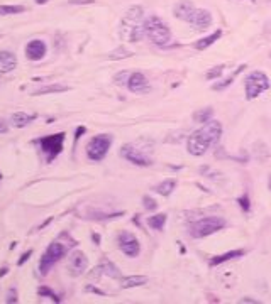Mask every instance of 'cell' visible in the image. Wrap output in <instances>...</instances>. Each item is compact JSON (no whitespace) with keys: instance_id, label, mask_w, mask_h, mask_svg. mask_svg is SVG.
Masks as SVG:
<instances>
[{"instance_id":"1","label":"cell","mask_w":271,"mask_h":304,"mask_svg":"<svg viewBox=\"0 0 271 304\" xmlns=\"http://www.w3.org/2000/svg\"><path fill=\"white\" fill-rule=\"evenodd\" d=\"M220 135H222V124L217 120L207 122L202 129L195 130L190 137H188V141H186L188 152L197 157L203 156L209 147L215 146V144L220 141Z\"/></svg>"},{"instance_id":"2","label":"cell","mask_w":271,"mask_h":304,"mask_svg":"<svg viewBox=\"0 0 271 304\" xmlns=\"http://www.w3.org/2000/svg\"><path fill=\"white\" fill-rule=\"evenodd\" d=\"M144 10L139 5H132L120 20L119 36L122 41L137 42L144 37Z\"/></svg>"},{"instance_id":"3","label":"cell","mask_w":271,"mask_h":304,"mask_svg":"<svg viewBox=\"0 0 271 304\" xmlns=\"http://www.w3.org/2000/svg\"><path fill=\"white\" fill-rule=\"evenodd\" d=\"M144 34L148 39L156 46H166L171 41V31L168 26L158 17V15H151L144 22Z\"/></svg>"},{"instance_id":"4","label":"cell","mask_w":271,"mask_h":304,"mask_svg":"<svg viewBox=\"0 0 271 304\" xmlns=\"http://www.w3.org/2000/svg\"><path fill=\"white\" fill-rule=\"evenodd\" d=\"M70 247L66 245V243H63L61 240H54V242L49 243L48 248H46V252L43 253V257L39 261V272H41V275H46L49 270H51V267L54 264L61 261L66 253H68Z\"/></svg>"},{"instance_id":"5","label":"cell","mask_w":271,"mask_h":304,"mask_svg":"<svg viewBox=\"0 0 271 304\" xmlns=\"http://www.w3.org/2000/svg\"><path fill=\"white\" fill-rule=\"evenodd\" d=\"M225 226V220L220 218V217H205V218H200L197 220V222H193L190 225V230H188V233H190L192 239H203V237H209L215 233V231L222 230Z\"/></svg>"},{"instance_id":"6","label":"cell","mask_w":271,"mask_h":304,"mask_svg":"<svg viewBox=\"0 0 271 304\" xmlns=\"http://www.w3.org/2000/svg\"><path fill=\"white\" fill-rule=\"evenodd\" d=\"M114 142V137L109 135V134H102V135H95L93 139L88 142L87 146V156L90 161L93 162H98L102 161V159L107 156L110 146H112Z\"/></svg>"},{"instance_id":"7","label":"cell","mask_w":271,"mask_h":304,"mask_svg":"<svg viewBox=\"0 0 271 304\" xmlns=\"http://www.w3.org/2000/svg\"><path fill=\"white\" fill-rule=\"evenodd\" d=\"M244 88H246L247 100H254L263 91L269 90V78L264 73H261V71H253L244 81Z\"/></svg>"},{"instance_id":"8","label":"cell","mask_w":271,"mask_h":304,"mask_svg":"<svg viewBox=\"0 0 271 304\" xmlns=\"http://www.w3.org/2000/svg\"><path fill=\"white\" fill-rule=\"evenodd\" d=\"M65 132H59V134H53V135H46L39 139L41 144V151L46 156V162H53L59 154L63 151V144H65Z\"/></svg>"},{"instance_id":"9","label":"cell","mask_w":271,"mask_h":304,"mask_svg":"<svg viewBox=\"0 0 271 304\" xmlns=\"http://www.w3.org/2000/svg\"><path fill=\"white\" fill-rule=\"evenodd\" d=\"M120 156L134 166H141V168H148V166L153 164L151 157H149L144 151H141L139 147H136L134 144H126V146H122V149H120Z\"/></svg>"},{"instance_id":"10","label":"cell","mask_w":271,"mask_h":304,"mask_svg":"<svg viewBox=\"0 0 271 304\" xmlns=\"http://www.w3.org/2000/svg\"><path fill=\"white\" fill-rule=\"evenodd\" d=\"M119 247L127 257H137L141 252L139 240H137L136 235L131 233V231H122V233L119 235Z\"/></svg>"},{"instance_id":"11","label":"cell","mask_w":271,"mask_h":304,"mask_svg":"<svg viewBox=\"0 0 271 304\" xmlns=\"http://www.w3.org/2000/svg\"><path fill=\"white\" fill-rule=\"evenodd\" d=\"M88 267V257L85 255L81 250H75L71 252L70 261H68V272L73 277H80L81 274L85 272Z\"/></svg>"},{"instance_id":"12","label":"cell","mask_w":271,"mask_h":304,"mask_svg":"<svg viewBox=\"0 0 271 304\" xmlns=\"http://www.w3.org/2000/svg\"><path fill=\"white\" fill-rule=\"evenodd\" d=\"M188 24L197 31H205L212 26V14L205 9H195L190 20H188Z\"/></svg>"},{"instance_id":"13","label":"cell","mask_w":271,"mask_h":304,"mask_svg":"<svg viewBox=\"0 0 271 304\" xmlns=\"http://www.w3.org/2000/svg\"><path fill=\"white\" fill-rule=\"evenodd\" d=\"M46 42L41 39H32L29 44L26 46V56L31 61H41L44 56H46Z\"/></svg>"},{"instance_id":"14","label":"cell","mask_w":271,"mask_h":304,"mask_svg":"<svg viewBox=\"0 0 271 304\" xmlns=\"http://www.w3.org/2000/svg\"><path fill=\"white\" fill-rule=\"evenodd\" d=\"M127 88L132 93H146L149 91V81L142 73H131L129 81H127Z\"/></svg>"},{"instance_id":"15","label":"cell","mask_w":271,"mask_h":304,"mask_svg":"<svg viewBox=\"0 0 271 304\" xmlns=\"http://www.w3.org/2000/svg\"><path fill=\"white\" fill-rule=\"evenodd\" d=\"M193 10H195V5H193L190 0H181V2H178L173 7V14H175L176 19H181V20L188 22L192 17Z\"/></svg>"},{"instance_id":"16","label":"cell","mask_w":271,"mask_h":304,"mask_svg":"<svg viewBox=\"0 0 271 304\" xmlns=\"http://www.w3.org/2000/svg\"><path fill=\"white\" fill-rule=\"evenodd\" d=\"M17 66V58L10 51H0V73H10Z\"/></svg>"},{"instance_id":"17","label":"cell","mask_w":271,"mask_h":304,"mask_svg":"<svg viewBox=\"0 0 271 304\" xmlns=\"http://www.w3.org/2000/svg\"><path fill=\"white\" fill-rule=\"evenodd\" d=\"M244 255V250L242 248H239V250H231V252H225L222 253V255H215L210 259V267H217V265L220 264H224V262H227V261H232V259H237V257H242Z\"/></svg>"},{"instance_id":"18","label":"cell","mask_w":271,"mask_h":304,"mask_svg":"<svg viewBox=\"0 0 271 304\" xmlns=\"http://www.w3.org/2000/svg\"><path fill=\"white\" fill-rule=\"evenodd\" d=\"M34 119H36V115H29L26 112H15L12 117H10V122H12V125L15 129H22V127L29 125Z\"/></svg>"},{"instance_id":"19","label":"cell","mask_w":271,"mask_h":304,"mask_svg":"<svg viewBox=\"0 0 271 304\" xmlns=\"http://www.w3.org/2000/svg\"><path fill=\"white\" fill-rule=\"evenodd\" d=\"M144 284H148L146 275H129V277L120 280V287H122V289H131V287H139Z\"/></svg>"},{"instance_id":"20","label":"cell","mask_w":271,"mask_h":304,"mask_svg":"<svg viewBox=\"0 0 271 304\" xmlns=\"http://www.w3.org/2000/svg\"><path fill=\"white\" fill-rule=\"evenodd\" d=\"M70 86L68 85H59V83H54V85H46V86H41L39 90H36L32 95L39 97V95H49V93H65L68 91Z\"/></svg>"},{"instance_id":"21","label":"cell","mask_w":271,"mask_h":304,"mask_svg":"<svg viewBox=\"0 0 271 304\" xmlns=\"http://www.w3.org/2000/svg\"><path fill=\"white\" fill-rule=\"evenodd\" d=\"M220 36H222V31H215L214 34H210V36H207V37H203V39H200V41H197L195 42V49H198V51H203V49H207L209 46H212V44L217 41V39H220Z\"/></svg>"},{"instance_id":"22","label":"cell","mask_w":271,"mask_h":304,"mask_svg":"<svg viewBox=\"0 0 271 304\" xmlns=\"http://www.w3.org/2000/svg\"><path fill=\"white\" fill-rule=\"evenodd\" d=\"M100 269H102V274L109 275V277L112 279H120V270L117 269V265L112 264L107 259H103L102 264H100Z\"/></svg>"},{"instance_id":"23","label":"cell","mask_w":271,"mask_h":304,"mask_svg":"<svg viewBox=\"0 0 271 304\" xmlns=\"http://www.w3.org/2000/svg\"><path fill=\"white\" fill-rule=\"evenodd\" d=\"M166 218H168L166 213H158V215H154V217L148 218V225L151 226L153 230L161 231L164 228V223H166Z\"/></svg>"},{"instance_id":"24","label":"cell","mask_w":271,"mask_h":304,"mask_svg":"<svg viewBox=\"0 0 271 304\" xmlns=\"http://www.w3.org/2000/svg\"><path fill=\"white\" fill-rule=\"evenodd\" d=\"M214 117V110L207 107V108H200V110H197L195 113H193V120L195 122H200V124H207V122H210Z\"/></svg>"},{"instance_id":"25","label":"cell","mask_w":271,"mask_h":304,"mask_svg":"<svg viewBox=\"0 0 271 304\" xmlns=\"http://www.w3.org/2000/svg\"><path fill=\"white\" fill-rule=\"evenodd\" d=\"M175 188H176V181L175 179H166V181H163L161 184L156 186V193L161 196H170L171 193H173Z\"/></svg>"},{"instance_id":"26","label":"cell","mask_w":271,"mask_h":304,"mask_svg":"<svg viewBox=\"0 0 271 304\" xmlns=\"http://www.w3.org/2000/svg\"><path fill=\"white\" fill-rule=\"evenodd\" d=\"M244 69H246V64H241L239 68H237V69L234 71V73H232V75L229 76L227 80H224L222 83H215V85H214L212 88H214V90H224V88H227L229 85H232V81H234L236 76L239 75V73H242V71H244Z\"/></svg>"},{"instance_id":"27","label":"cell","mask_w":271,"mask_h":304,"mask_svg":"<svg viewBox=\"0 0 271 304\" xmlns=\"http://www.w3.org/2000/svg\"><path fill=\"white\" fill-rule=\"evenodd\" d=\"M26 10L24 5H0V15H14L22 14Z\"/></svg>"},{"instance_id":"28","label":"cell","mask_w":271,"mask_h":304,"mask_svg":"<svg viewBox=\"0 0 271 304\" xmlns=\"http://www.w3.org/2000/svg\"><path fill=\"white\" fill-rule=\"evenodd\" d=\"M132 56V53L131 51H127L126 48H117V49H114V51H110L109 53V59H112V61H119V59H126V58H129Z\"/></svg>"},{"instance_id":"29","label":"cell","mask_w":271,"mask_h":304,"mask_svg":"<svg viewBox=\"0 0 271 304\" xmlns=\"http://www.w3.org/2000/svg\"><path fill=\"white\" fill-rule=\"evenodd\" d=\"M37 294L43 296V297H49V299H51L53 302H59V301H61V297H59V296L56 294V292L51 291V289H49V287H46V286H41L39 289H37Z\"/></svg>"},{"instance_id":"30","label":"cell","mask_w":271,"mask_h":304,"mask_svg":"<svg viewBox=\"0 0 271 304\" xmlns=\"http://www.w3.org/2000/svg\"><path fill=\"white\" fill-rule=\"evenodd\" d=\"M129 76H131L129 71H120V73H117V75L114 76V83H115L117 86H127Z\"/></svg>"},{"instance_id":"31","label":"cell","mask_w":271,"mask_h":304,"mask_svg":"<svg viewBox=\"0 0 271 304\" xmlns=\"http://www.w3.org/2000/svg\"><path fill=\"white\" fill-rule=\"evenodd\" d=\"M224 69H225V66L224 64H220V66H215V68H212V69H209L207 71V80H217L220 75L224 73Z\"/></svg>"},{"instance_id":"32","label":"cell","mask_w":271,"mask_h":304,"mask_svg":"<svg viewBox=\"0 0 271 304\" xmlns=\"http://www.w3.org/2000/svg\"><path fill=\"white\" fill-rule=\"evenodd\" d=\"M142 203H144V208L148 209V212H154V209H156V206H158V203L154 201L151 196H144V198H142Z\"/></svg>"},{"instance_id":"33","label":"cell","mask_w":271,"mask_h":304,"mask_svg":"<svg viewBox=\"0 0 271 304\" xmlns=\"http://www.w3.org/2000/svg\"><path fill=\"white\" fill-rule=\"evenodd\" d=\"M237 203H239V206L242 208V212H249V208H251V201H249V196H247V195L241 196L239 200H237Z\"/></svg>"},{"instance_id":"34","label":"cell","mask_w":271,"mask_h":304,"mask_svg":"<svg viewBox=\"0 0 271 304\" xmlns=\"http://www.w3.org/2000/svg\"><path fill=\"white\" fill-rule=\"evenodd\" d=\"M17 289L15 287H10L9 292H7V297H5V302H9V304H14V302H17Z\"/></svg>"},{"instance_id":"35","label":"cell","mask_w":271,"mask_h":304,"mask_svg":"<svg viewBox=\"0 0 271 304\" xmlns=\"http://www.w3.org/2000/svg\"><path fill=\"white\" fill-rule=\"evenodd\" d=\"M31 255H32V250H27V252H24V253H22V255H20V259H19V261H17V265H24L27 261H29V259H31Z\"/></svg>"},{"instance_id":"36","label":"cell","mask_w":271,"mask_h":304,"mask_svg":"<svg viewBox=\"0 0 271 304\" xmlns=\"http://www.w3.org/2000/svg\"><path fill=\"white\" fill-rule=\"evenodd\" d=\"M71 5H92L95 4V0H70Z\"/></svg>"},{"instance_id":"37","label":"cell","mask_w":271,"mask_h":304,"mask_svg":"<svg viewBox=\"0 0 271 304\" xmlns=\"http://www.w3.org/2000/svg\"><path fill=\"white\" fill-rule=\"evenodd\" d=\"M85 291H87V292H95V294H98V296H105V292H103V291L97 289V287H93V286H87V287H85Z\"/></svg>"},{"instance_id":"38","label":"cell","mask_w":271,"mask_h":304,"mask_svg":"<svg viewBox=\"0 0 271 304\" xmlns=\"http://www.w3.org/2000/svg\"><path fill=\"white\" fill-rule=\"evenodd\" d=\"M85 132H87V129H85L84 125H81V127H78V129H76V134H75V141H78L80 137L85 134Z\"/></svg>"},{"instance_id":"39","label":"cell","mask_w":271,"mask_h":304,"mask_svg":"<svg viewBox=\"0 0 271 304\" xmlns=\"http://www.w3.org/2000/svg\"><path fill=\"white\" fill-rule=\"evenodd\" d=\"M7 132H9L7 124H5L4 120H0V134H7Z\"/></svg>"},{"instance_id":"40","label":"cell","mask_w":271,"mask_h":304,"mask_svg":"<svg viewBox=\"0 0 271 304\" xmlns=\"http://www.w3.org/2000/svg\"><path fill=\"white\" fill-rule=\"evenodd\" d=\"M7 270H9L7 267H2V269H0V277H4V275L7 274Z\"/></svg>"},{"instance_id":"41","label":"cell","mask_w":271,"mask_h":304,"mask_svg":"<svg viewBox=\"0 0 271 304\" xmlns=\"http://www.w3.org/2000/svg\"><path fill=\"white\" fill-rule=\"evenodd\" d=\"M93 242H95L97 245H98V243H100V237H98L97 233H93Z\"/></svg>"},{"instance_id":"42","label":"cell","mask_w":271,"mask_h":304,"mask_svg":"<svg viewBox=\"0 0 271 304\" xmlns=\"http://www.w3.org/2000/svg\"><path fill=\"white\" fill-rule=\"evenodd\" d=\"M48 2H49V0H36L37 5H44V4H48Z\"/></svg>"},{"instance_id":"43","label":"cell","mask_w":271,"mask_h":304,"mask_svg":"<svg viewBox=\"0 0 271 304\" xmlns=\"http://www.w3.org/2000/svg\"><path fill=\"white\" fill-rule=\"evenodd\" d=\"M241 302H258L256 299H241Z\"/></svg>"},{"instance_id":"44","label":"cell","mask_w":271,"mask_h":304,"mask_svg":"<svg viewBox=\"0 0 271 304\" xmlns=\"http://www.w3.org/2000/svg\"><path fill=\"white\" fill-rule=\"evenodd\" d=\"M269 190H271V178H269Z\"/></svg>"},{"instance_id":"45","label":"cell","mask_w":271,"mask_h":304,"mask_svg":"<svg viewBox=\"0 0 271 304\" xmlns=\"http://www.w3.org/2000/svg\"><path fill=\"white\" fill-rule=\"evenodd\" d=\"M0 179H2V174H0Z\"/></svg>"}]
</instances>
